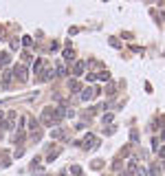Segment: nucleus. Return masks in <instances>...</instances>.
<instances>
[{"label": "nucleus", "instance_id": "3", "mask_svg": "<svg viewBox=\"0 0 165 176\" xmlns=\"http://www.w3.org/2000/svg\"><path fill=\"white\" fill-rule=\"evenodd\" d=\"M64 57H66V60H73V57H75V53H73V49H66V51H64Z\"/></svg>", "mask_w": 165, "mask_h": 176}, {"label": "nucleus", "instance_id": "6", "mask_svg": "<svg viewBox=\"0 0 165 176\" xmlns=\"http://www.w3.org/2000/svg\"><path fill=\"white\" fill-rule=\"evenodd\" d=\"M82 97H84V99H90V97H93V90H84Z\"/></svg>", "mask_w": 165, "mask_h": 176}, {"label": "nucleus", "instance_id": "1", "mask_svg": "<svg viewBox=\"0 0 165 176\" xmlns=\"http://www.w3.org/2000/svg\"><path fill=\"white\" fill-rule=\"evenodd\" d=\"M15 75L20 77V82H24V79H27V73H24V68H22V66H20V68H15Z\"/></svg>", "mask_w": 165, "mask_h": 176}, {"label": "nucleus", "instance_id": "2", "mask_svg": "<svg viewBox=\"0 0 165 176\" xmlns=\"http://www.w3.org/2000/svg\"><path fill=\"white\" fill-rule=\"evenodd\" d=\"M84 66H86V64H84V62H79V64L75 66V71H73V73H75V75H82V71H84Z\"/></svg>", "mask_w": 165, "mask_h": 176}, {"label": "nucleus", "instance_id": "7", "mask_svg": "<svg viewBox=\"0 0 165 176\" xmlns=\"http://www.w3.org/2000/svg\"><path fill=\"white\" fill-rule=\"evenodd\" d=\"M158 154H161V156H165V147H161V150H158Z\"/></svg>", "mask_w": 165, "mask_h": 176}, {"label": "nucleus", "instance_id": "4", "mask_svg": "<svg viewBox=\"0 0 165 176\" xmlns=\"http://www.w3.org/2000/svg\"><path fill=\"white\" fill-rule=\"evenodd\" d=\"M51 137H55V139H62V137H64V132H62V130H53V132H51Z\"/></svg>", "mask_w": 165, "mask_h": 176}, {"label": "nucleus", "instance_id": "5", "mask_svg": "<svg viewBox=\"0 0 165 176\" xmlns=\"http://www.w3.org/2000/svg\"><path fill=\"white\" fill-rule=\"evenodd\" d=\"M158 172H161L158 165H152V167H150V174H152V176H158Z\"/></svg>", "mask_w": 165, "mask_h": 176}]
</instances>
